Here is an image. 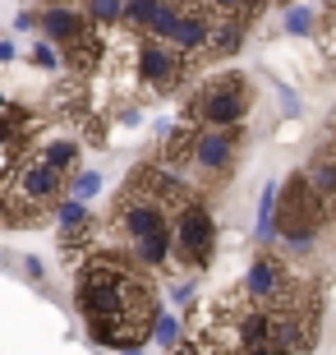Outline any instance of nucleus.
Listing matches in <instances>:
<instances>
[{
    "label": "nucleus",
    "mask_w": 336,
    "mask_h": 355,
    "mask_svg": "<svg viewBox=\"0 0 336 355\" xmlns=\"http://www.w3.org/2000/svg\"><path fill=\"white\" fill-rule=\"evenodd\" d=\"M74 291H78L74 300L83 309V318H88V332L97 346L134 351L143 337H152L157 304H152V291L143 282L139 263L102 250L78 268Z\"/></svg>",
    "instance_id": "1"
},
{
    "label": "nucleus",
    "mask_w": 336,
    "mask_h": 355,
    "mask_svg": "<svg viewBox=\"0 0 336 355\" xmlns=\"http://www.w3.org/2000/svg\"><path fill=\"white\" fill-rule=\"evenodd\" d=\"M332 212H336V208H332Z\"/></svg>",
    "instance_id": "28"
},
{
    "label": "nucleus",
    "mask_w": 336,
    "mask_h": 355,
    "mask_svg": "<svg viewBox=\"0 0 336 355\" xmlns=\"http://www.w3.org/2000/svg\"><path fill=\"white\" fill-rule=\"evenodd\" d=\"M60 189H65V175L55 171V166H46V162L33 153V157H24L14 166V175L0 180V208H5L10 222H33V212L55 203Z\"/></svg>",
    "instance_id": "3"
},
{
    "label": "nucleus",
    "mask_w": 336,
    "mask_h": 355,
    "mask_svg": "<svg viewBox=\"0 0 336 355\" xmlns=\"http://www.w3.org/2000/svg\"><path fill=\"white\" fill-rule=\"evenodd\" d=\"M134 69H139L143 88L170 92V88H180L184 74H189V55H180L161 37H139V46H134Z\"/></svg>",
    "instance_id": "7"
},
{
    "label": "nucleus",
    "mask_w": 336,
    "mask_h": 355,
    "mask_svg": "<svg viewBox=\"0 0 336 355\" xmlns=\"http://www.w3.org/2000/svg\"><path fill=\"white\" fill-rule=\"evenodd\" d=\"M157 0H125V24L134 28V33H143L148 28V14H152Z\"/></svg>",
    "instance_id": "20"
},
{
    "label": "nucleus",
    "mask_w": 336,
    "mask_h": 355,
    "mask_svg": "<svg viewBox=\"0 0 336 355\" xmlns=\"http://www.w3.org/2000/svg\"><path fill=\"white\" fill-rule=\"evenodd\" d=\"M37 157L46 162V166H55V171L65 175L69 166L78 162V144H74V139H55V144H42V148H37Z\"/></svg>",
    "instance_id": "15"
},
{
    "label": "nucleus",
    "mask_w": 336,
    "mask_h": 355,
    "mask_svg": "<svg viewBox=\"0 0 336 355\" xmlns=\"http://www.w3.org/2000/svg\"><path fill=\"white\" fill-rule=\"evenodd\" d=\"M97 194H102V175L97 171H83V175L69 180V198H74V203H88V198H97Z\"/></svg>",
    "instance_id": "18"
},
{
    "label": "nucleus",
    "mask_w": 336,
    "mask_h": 355,
    "mask_svg": "<svg viewBox=\"0 0 336 355\" xmlns=\"http://www.w3.org/2000/svg\"><path fill=\"white\" fill-rule=\"evenodd\" d=\"M161 42H170L180 55H203L207 46H212V10H203V5H184L180 19H175V28H170Z\"/></svg>",
    "instance_id": "9"
},
{
    "label": "nucleus",
    "mask_w": 336,
    "mask_h": 355,
    "mask_svg": "<svg viewBox=\"0 0 336 355\" xmlns=\"http://www.w3.org/2000/svg\"><path fill=\"white\" fill-rule=\"evenodd\" d=\"M240 46H245V24H240V19H226V14H212V46H207V51L235 55Z\"/></svg>",
    "instance_id": "13"
},
{
    "label": "nucleus",
    "mask_w": 336,
    "mask_h": 355,
    "mask_svg": "<svg viewBox=\"0 0 336 355\" xmlns=\"http://www.w3.org/2000/svg\"><path fill=\"white\" fill-rule=\"evenodd\" d=\"M203 10L226 14V19H240V24H249V19H254V14L263 10V0H203Z\"/></svg>",
    "instance_id": "16"
},
{
    "label": "nucleus",
    "mask_w": 336,
    "mask_h": 355,
    "mask_svg": "<svg viewBox=\"0 0 336 355\" xmlns=\"http://www.w3.org/2000/svg\"><path fill=\"white\" fill-rule=\"evenodd\" d=\"M313 24H318V19H313L309 5H285V33H290V37H304V33H313Z\"/></svg>",
    "instance_id": "17"
},
{
    "label": "nucleus",
    "mask_w": 336,
    "mask_h": 355,
    "mask_svg": "<svg viewBox=\"0 0 336 355\" xmlns=\"http://www.w3.org/2000/svg\"><path fill=\"white\" fill-rule=\"evenodd\" d=\"M245 116H249V83L240 74H221L207 88H198V97L184 106L180 120H189L198 130H240Z\"/></svg>",
    "instance_id": "4"
},
{
    "label": "nucleus",
    "mask_w": 336,
    "mask_h": 355,
    "mask_svg": "<svg viewBox=\"0 0 336 355\" xmlns=\"http://www.w3.org/2000/svg\"><path fill=\"white\" fill-rule=\"evenodd\" d=\"M51 5H69V0H51Z\"/></svg>",
    "instance_id": "25"
},
{
    "label": "nucleus",
    "mask_w": 336,
    "mask_h": 355,
    "mask_svg": "<svg viewBox=\"0 0 336 355\" xmlns=\"http://www.w3.org/2000/svg\"><path fill=\"white\" fill-rule=\"evenodd\" d=\"M170 254H180L189 268H207L212 263V254H217V222H212V212L189 198L175 208V226H170Z\"/></svg>",
    "instance_id": "6"
},
{
    "label": "nucleus",
    "mask_w": 336,
    "mask_h": 355,
    "mask_svg": "<svg viewBox=\"0 0 336 355\" xmlns=\"http://www.w3.org/2000/svg\"><path fill=\"white\" fill-rule=\"evenodd\" d=\"M332 5H336V0H332Z\"/></svg>",
    "instance_id": "27"
},
{
    "label": "nucleus",
    "mask_w": 336,
    "mask_h": 355,
    "mask_svg": "<svg viewBox=\"0 0 336 355\" xmlns=\"http://www.w3.org/2000/svg\"><path fill=\"white\" fill-rule=\"evenodd\" d=\"M37 28L46 33V42L65 46L69 37H78V33L88 28V19H83V10H74V5H46V10L37 14Z\"/></svg>",
    "instance_id": "10"
},
{
    "label": "nucleus",
    "mask_w": 336,
    "mask_h": 355,
    "mask_svg": "<svg viewBox=\"0 0 336 355\" xmlns=\"http://www.w3.org/2000/svg\"><path fill=\"white\" fill-rule=\"evenodd\" d=\"M170 300H175V304H189V300H194V282H180V286L170 291Z\"/></svg>",
    "instance_id": "22"
},
{
    "label": "nucleus",
    "mask_w": 336,
    "mask_h": 355,
    "mask_svg": "<svg viewBox=\"0 0 336 355\" xmlns=\"http://www.w3.org/2000/svg\"><path fill=\"white\" fill-rule=\"evenodd\" d=\"M152 337H157V346H175V342H180V318H175V314H157Z\"/></svg>",
    "instance_id": "19"
},
{
    "label": "nucleus",
    "mask_w": 336,
    "mask_h": 355,
    "mask_svg": "<svg viewBox=\"0 0 336 355\" xmlns=\"http://www.w3.org/2000/svg\"><path fill=\"white\" fill-rule=\"evenodd\" d=\"M304 286H295V277L285 268L281 254L263 250L254 263H249L245 282H240V304H263V309H285Z\"/></svg>",
    "instance_id": "5"
},
{
    "label": "nucleus",
    "mask_w": 336,
    "mask_h": 355,
    "mask_svg": "<svg viewBox=\"0 0 336 355\" xmlns=\"http://www.w3.org/2000/svg\"><path fill=\"white\" fill-rule=\"evenodd\" d=\"M166 5H194V0H166Z\"/></svg>",
    "instance_id": "24"
},
{
    "label": "nucleus",
    "mask_w": 336,
    "mask_h": 355,
    "mask_svg": "<svg viewBox=\"0 0 336 355\" xmlns=\"http://www.w3.org/2000/svg\"><path fill=\"white\" fill-rule=\"evenodd\" d=\"M65 60H69V69H83V74L97 69V65H102V33L88 24L78 37H69L65 42Z\"/></svg>",
    "instance_id": "12"
},
{
    "label": "nucleus",
    "mask_w": 336,
    "mask_h": 355,
    "mask_svg": "<svg viewBox=\"0 0 336 355\" xmlns=\"http://www.w3.org/2000/svg\"><path fill=\"white\" fill-rule=\"evenodd\" d=\"M33 65H37V69H55V65H60L55 42H37V46H33Z\"/></svg>",
    "instance_id": "21"
},
{
    "label": "nucleus",
    "mask_w": 336,
    "mask_h": 355,
    "mask_svg": "<svg viewBox=\"0 0 336 355\" xmlns=\"http://www.w3.org/2000/svg\"><path fill=\"white\" fill-rule=\"evenodd\" d=\"M5 60H14V42H0V65Z\"/></svg>",
    "instance_id": "23"
},
{
    "label": "nucleus",
    "mask_w": 336,
    "mask_h": 355,
    "mask_svg": "<svg viewBox=\"0 0 336 355\" xmlns=\"http://www.w3.org/2000/svg\"><path fill=\"white\" fill-rule=\"evenodd\" d=\"M304 180H309V189L327 203V212L336 208V144L318 148L309 157V166H304Z\"/></svg>",
    "instance_id": "11"
},
{
    "label": "nucleus",
    "mask_w": 336,
    "mask_h": 355,
    "mask_svg": "<svg viewBox=\"0 0 336 355\" xmlns=\"http://www.w3.org/2000/svg\"><path fill=\"white\" fill-rule=\"evenodd\" d=\"M281 5H295V0H281Z\"/></svg>",
    "instance_id": "26"
},
{
    "label": "nucleus",
    "mask_w": 336,
    "mask_h": 355,
    "mask_svg": "<svg viewBox=\"0 0 336 355\" xmlns=\"http://www.w3.org/2000/svg\"><path fill=\"white\" fill-rule=\"evenodd\" d=\"M235 148H240V130H198L194 148H189V162L203 175H226L235 162Z\"/></svg>",
    "instance_id": "8"
},
{
    "label": "nucleus",
    "mask_w": 336,
    "mask_h": 355,
    "mask_svg": "<svg viewBox=\"0 0 336 355\" xmlns=\"http://www.w3.org/2000/svg\"><path fill=\"white\" fill-rule=\"evenodd\" d=\"M83 19L92 28H120L125 24V0H83Z\"/></svg>",
    "instance_id": "14"
},
{
    "label": "nucleus",
    "mask_w": 336,
    "mask_h": 355,
    "mask_svg": "<svg viewBox=\"0 0 336 355\" xmlns=\"http://www.w3.org/2000/svg\"><path fill=\"white\" fill-rule=\"evenodd\" d=\"M323 222H327V203L309 189L304 171H295L276 189V240H281L290 254H299L318 240Z\"/></svg>",
    "instance_id": "2"
}]
</instances>
